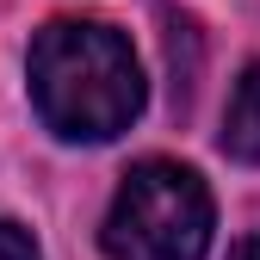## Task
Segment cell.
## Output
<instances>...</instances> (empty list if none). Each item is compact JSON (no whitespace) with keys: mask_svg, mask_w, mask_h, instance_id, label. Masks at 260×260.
Listing matches in <instances>:
<instances>
[{"mask_svg":"<svg viewBox=\"0 0 260 260\" xmlns=\"http://www.w3.org/2000/svg\"><path fill=\"white\" fill-rule=\"evenodd\" d=\"M236 260H260V230H254V236L242 242V254H236Z\"/></svg>","mask_w":260,"mask_h":260,"instance_id":"5","label":"cell"},{"mask_svg":"<svg viewBox=\"0 0 260 260\" xmlns=\"http://www.w3.org/2000/svg\"><path fill=\"white\" fill-rule=\"evenodd\" d=\"M31 106L69 143H112L143 112V62L100 19H56L31 38Z\"/></svg>","mask_w":260,"mask_h":260,"instance_id":"1","label":"cell"},{"mask_svg":"<svg viewBox=\"0 0 260 260\" xmlns=\"http://www.w3.org/2000/svg\"><path fill=\"white\" fill-rule=\"evenodd\" d=\"M112 260H205L211 192L180 161H137L100 230Z\"/></svg>","mask_w":260,"mask_h":260,"instance_id":"2","label":"cell"},{"mask_svg":"<svg viewBox=\"0 0 260 260\" xmlns=\"http://www.w3.org/2000/svg\"><path fill=\"white\" fill-rule=\"evenodd\" d=\"M223 149L236 161H254L260 168V62L236 81L230 93V112H223Z\"/></svg>","mask_w":260,"mask_h":260,"instance_id":"3","label":"cell"},{"mask_svg":"<svg viewBox=\"0 0 260 260\" xmlns=\"http://www.w3.org/2000/svg\"><path fill=\"white\" fill-rule=\"evenodd\" d=\"M0 260H38V242L19 223H7V217H0Z\"/></svg>","mask_w":260,"mask_h":260,"instance_id":"4","label":"cell"}]
</instances>
